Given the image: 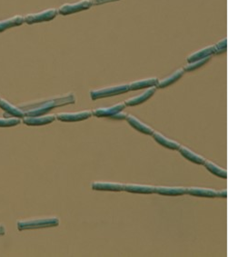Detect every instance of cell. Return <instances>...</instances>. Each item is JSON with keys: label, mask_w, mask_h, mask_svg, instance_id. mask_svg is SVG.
I'll return each instance as SVG.
<instances>
[{"label": "cell", "mask_w": 228, "mask_h": 257, "mask_svg": "<svg viewBox=\"0 0 228 257\" xmlns=\"http://www.w3.org/2000/svg\"><path fill=\"white\" fill-rule=\"evenodd\" d=\"M76 98L73 94H66L65 96H56L49 99L22 105L19 107L24 111L25 116H43L53 108L74 104Z\"/></svg>", "instance_id": "6da1fadb"}, {"label": "cell", "mask_w": 228, "mask_h": 257, "mask_svg": "<svg viewBox=\"0 0 228 257\" xmlns=\"http://www.w3.org/2000/svg\"><path fill=\"white\" fill-rule=\"evenodd\" d=\"M60 223L59 218L56 216L41 217V218H30L26 220L18 221L16 223L17 229L19 231L38 229V228L53 227H58Z\"/></svg>", "instance_id": "7a4b0ae2"}, {"label": "cell", "mask_w": 228, "mask_h": 257, "mask_svg": "<svg viewBox=\"0 0 228 257\" xmlns=\"http://www.w3.org/2000/svg\"><path fill=\"white\" fill-rule=\"evenodd\" d=\"M128 91H129L128 84H123V85H118V86L92 90L90 91V97L92 100H96V99H100L104 97H109V96L125 94Z\"/></svg>", "instance_id": "3957f363"}, {"label": "cell", "mask_w": 228, "mask_h": 257, "mask_svg": "<svg viewBox=\"0 0 228 257\" xmlns=\"http://www.w3.org/2000/svg\"><path fill=\"white\" fill-rule=\"evenodd\" d=\"M92 7L91 0H80L76 3H66L59 7V14L62 15H68L77 13L83 10H88Z\"/></svg>", "instance_id": "277c9868"}, {"label": "cell", "mask_w": 228, "mask_h": 257, "mask_svg": "<svg viewBox=\"0 0 228 257\" xmlns=\"http://www.w3.org/2000/svg\"><path fill=\"white\" fill-rule=\"evenodd\" d=\"M59 15V11L56 8H49L44 11L38 12V13H33L29 14L25 16V23L32 25V24H37V23L46 22V21H50L54 19L57 15Z\"/></svg>", "instance_id": "5b68a950"}, {"label": "cell", "mask_w": 228, "mask_h": 257, "mask_svg": "<svg viewBox=\"0 0 228 257\" xmlns=\"http://www.w3.org/2000/svg\"><path fill=\"white\" fill-rule=\"evenodd\" d=\"M92 117V111L84 110L74 113H59L56 118L62 122H79Z\"/></svg>", "instance_id": "8992f818"}, {"label": "cell", "mask_w": 228, "mask_h": 257, "mask_svg": "<svg viewBox=\"0 0 228 257\" xmlns=\"http://www.w3.org/2000/svg\"><path fill=\"white\" fill-rule=\"evenodd\" d=\"M125 108V103H118L112 106L96 108L92 111V116L96 118H112L113 116L124 110Z\"/></svg>", "instance_id": "52a82bcc"}, {"label": "cell", "mask_w": 228, "mask_h": 257, "mask_svg": "<svg viewBox=\"0 0 228 257\" xmlns=\"http://www.w3.org/2000/svg\"><path fill=\"white\" fill-rule=\"evenodd\" d=\"M57 119L56 115H43V116H25L23 118L24 124L30 126L48 125Z\"/></svg>", "instance_id": "ba28073f"}, {"label": "cell", "mask_w": 228, "mask_h": 257, "mask_svg": "<svg viewBox=\"0 0 228 257\" xmlns=\"http://www.w3.org/2000/svg\"><path fill=\"white\" fill-rule=\"evenodd\" d=\"M155 91H156V88L155 87L148 88V89H146L143 93H141L139 95L133 96V97H130V98L126 99L125 102H124L125 106H137V105L146 102L150 97L154 96Z\"/></svg>", "instance_id": "9c48e42d"}, {"label": "cell", "mask_w": 228, "mask_h": 257, "mask_svg": "<svg viewBox=\"0 0 228 257\" xmlns=\"http://www.w3.org/2000/svg\"><path fill=\"white\" fill-rule=\"evenodd\" d=\"M125 120L128 122V124L131 125L132 127H134L135 129H137L138 132L143 133L145 135H149V136H152V134L154 133V129L149 126V125L145 124L144 122H142L140 119L137 118H136L135 116L133 115H128L126 116Z\"/></svg>", "instance_id": "30bf717a"}, {"label": "cell", "mask_w": 228, "mask_h": 257, "mask_svg": "<svg viewBox=\"0 0 228 257\" xmlns=\"http://www.w3.org/2000/svg\"><path fill=\"white\" fill-rule=\"evenodd\" d=\"M125 184L115 182H94L92 189L96 191L121 192L124 191Z\"/></svg>", "instance_id": "8fae6325"}, {"label": "cell", "mask_w": 228, "mask_h": 257, "mask_svg": "<svg viewBox=\"0 0 228 257\" xmlns=\"http://www.w3.org/2000/svg\"><path fill=\"white\" fill-rule=\"evenodd\" d=\"M155 193L161 196L178 197L186 195V187L184 186H155Z\"/></svg>", "instance_id": "7c38bea8"}, {"label": "cell", "mask_w": 228, "mask_h": 257, "mask_svg": "<svg viewBox=\"0 0 228 257\" xmlns=\"http://www.w3.org/2000/svg\"><path fill=\"white\" fill-rule=\"evenodd\" d=\"M186 194L198 197H217V190L198 186L186 187Z\"/></svg>", "instance_id": "4fadbf2b"}, {"label": "cell", "mask_w": 228, "mask_h": 257, "mask_svg": "<svg viewBox=\"0 0 228 257\" xmlns=\"http://www.w3.org/2000/svg\"><path fill=\"white\" fill-rule=\"evenodd\" d=\"M152 136L159 145H161L162 147H166V148L171 149V150H178L179 147H181V144H179L175 140L170 139L160 132L154 131V133L152 134Z\"/></svg>", "instance_id": "5bb4252c"}, {"label": "cell", "mask_w": 228, "mask_h": 257, "mask_svg": "<svg viewBox=\"0 0 228 257\" xmlns=\"http://www.w3.org/2000/svg\"><path fill=\"white\" fill-rule=\"evenodd\" d=\"M158 82H159V79L156 77H150V78H145L141 80L134 81L132 83L128 84L129 91L148 89V88H153V87L156 88L158 85Z\"/></svg>", "instance_id": "9a60e30c"}, {"label": "cell", "mask_w": 228, "mask_h": 257, "mask_svg": "<svg viewBox=\"0 0 228 257\" xmlns=\"http://www.w3.org/2000/svg\"><path fill=\"white\" fill-rule=\"evenodd\" d=\"M214 54H215L214 45H208L206 47H204V48L198 50V51L194 52L193 54L189 55L186 58V61H187V63H191L193 61H196V60H198V59H205L206 57H212Z\"/></svg>", "instance_id": "2e32d148"}, {"label": "cell", "mask_w": 228, "mask_h": 257, "mask_svg": "<svg viewBox=\"0 0 228 257\" xmlns=\"http://www.w3.org/2000/svg\"><path fill=\"white\" fill-rule=\"evenodd\" d=\"M0 108L14 118H20L25 117V113L20 107L15 106L4 98H0Z\"/></svg>", "instance_id": "e0dca14e"}, {"label": "cell", "mask_w": 228, "mask_h": 257, "mask_svg": "<svg viewBox=\"0 0 228 257\" xmlns=\"http://www.w3.org/2000/svg\"><path fill=\"white\" fill-rule=\"evenodd\" d=\"M179 153L182 154V156H184V158H186L187 160L193 162L195 164L198 165H204V163L206 162V158L199 154H197L196 152L192 151L191 149L187 148L184 146H181L178 149Z\"/></svg>", "instance_id": "ac0fdd59"}, {"label": "cell", "mask_w": 228, "mask_h": 257, "mask_svg": "<svg viewBox=\"0 0 228 257\" xmlns=\"http://www.w3.org/2000/svg\"><path fill=\"white\" fill-rule=\"evenodd\" d=\"M184 67L178 68L174 73H172L168 76H167V77L163 78L161 80H159L156 89H165V88L168 87L170 85L174 84L175 82L179 80L184 76Z\"/></svg>", "instance_id": "d6986e66"}, {"label": "cell", "mask_w": 228, "mask_h": 257, "mask_svg": "<svg viewBox=\"0 0 228 257\" xmlns=\"http://www.w3.org/2000/svg\"><path fill=\"white\" fill-rule=\"evenodd\" d=\"M155 187L148 184H125L124 191L135 194H154Z\"/></svg>", "instance_id": "ffe728a7"}, {"label": "cell", "mask_w": 228, "mask_h": 257, "mask_svg": "<svg viewBox=\"0 0 228 257\" xmlns=\"http://www.w3.org/2000/svg\"><path fill=\"white\" fill-rule=\"evenodd\" d=\"M23 23H25V16L20 15H15L8 19L0 20V32H3L11 28L21 26Z\"/></svg>", "instance_id": "44dd1931"}, {"label": "cell", "mask_w": 228, "mask_h": 257, "mask_svg": "<svg viewBox=\"0 0 228 257\" xmlns=\"http://www.w3.org/2000/svg\"><path fill=\"white\" fill-rule=\"evenodd\" d=\"M204 166L210 173H212L214 176L221 177V178H225V179L228 178V171L226 169L222 168L221 166H217L213 162L206 160V162L204 163Z\"/></svg>", "instance_id": "7402d4cb"}, {"label": "cell", "mask_w": 228, "mask_h": 257, "mask_svg": "<svg viewBox=\"0 0 228 257\" xmlns=\"http://www.w3.org/2000/svg\"><path fill=\"white\" fill-rule=\"evenodd\" d=\"M211 59H212V57H206L205 59H198V60L193 61L191 63H187V65L184 66V70L186 71V72L194 71V70L198 69L199 67L204 66Z\"/></svg>", "instance_id": "603a6c76"}, {"label": "cell", "mask_w": 228, "mask_h": 257, "mask_svg": "<svg viewBox=\"0 0 228 257\" xmlns=\"http://www.w3.org/2000/svg\"><path fill=\"white\" fill-rule=\"evenodd\" d=\"M21 120L19 118H0V127H10L20 125Z\"/></svg>", "instance_id": "cb8c5ba5"}, {"label": "cell", "mask_w": 228, "mask_h": 257, "mask_svg": "<svg viewBox=\"0 0 228 257\" xmlns=\"http://www.w3.org/2000/svg\"><path fill=\"white\" fill-rule=\"evenodd\" d=\"M215 47V54L214 55H220L225 52H227L228 49V38L225 37L220 41H218L216 44L214 45Z\"/></svg>", "instance_id": "d4e9b609"}, {"label": "cell", "mask_w": 228, "mask_h": 257, "mask_svg": "<svg viewBox=\"0 0 228 257\" xmlns=\"http://www.w3.org/2000/svg\"><path fill=\"white\" fill-rule=\"evenodd\" d=\"M115 1H119V0H91V3H92V6H99L102 4L115 2Z\"/></svg>", "instance_id": "484cf974"}, {"label": "cell", "mask_w": 228, "mask_h": 257, "mask_svg": "<svg viewBox=\"0 0 228 257\" xmlns=\"http://www.w3.org/2000/svg\"><path fill=\"white\" fill-rule=\"evenodd\" d=\"M217 197L227 198V197H228V190H227V189L217 190Z\"/></svg>", "instance_id": "4316f807"}, {"label": "cell", "mask_w": 228, "mask_h": 257, "mask_svg": "<svg viewBox=\"0 0 228 257\" xmlns=\"http://www.w3.org/2000/svg\"><path fill=\"white\" fill-rule=\"evenodd\" d=\"M126 116H127V114L123 113V111H121V112H119L118 114H116L115 116H113L112 118H115V119H125Z\"/></svg>", "instance_id": "83f0119b"}, {"label": "cell", "mask_w": 228, "mask_h": 257, "mask_svg": "<svg viewBox=\"0 0 228 257\" xmlns=\"http://www.w3.org/2000/svg\"><path fill=\"white\" fill-rule=\"evenodd\" d=\"M6 234V228H5V226L0 224V235H4Z\"/></svg>", "instance_id": "f1b7e54d"}]
</instances>
